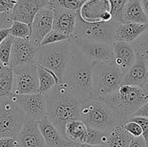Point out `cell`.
I'll return each mask as SVG.
<instances>
[{
  "mask_svg": "<svg viewBox=\"0 0 148 147\" xmlns=\"http://www.w3.org/2000/svg\"><path fill=\"white\" fill-rule=\"evenodd\" d=\"M46 96V116L59 132L66 137V124L75 120H80L82 101L62 83L55 85Z\"/></svg>",
  "mask_w": 148,
  "mask_h": 147,
  "instance_id": "1",
  "label": "cell"
},
{
  "mask_svg": "<svg viewBox=\"0 0 148 147\" xmlns=\"http://www.w3.org/2000/svg\"><path fill=\"white\" fill-rule=\"evenodd\" d=\"M71 53L62 83L81 101L92 96V71L95 62L91 61L72 43Z\"/></svg>",
  "mask_w": 148,
  "mask_h": 147,
  "instance_id": "2",
  "label": "cell"
},
{
  "mask_svg": "<svg viewBox=\"0 0 148 147\" xmlns=\"http://www.w3.org/2000/svg\"><path fill=\"white\" fill-rule=\"evenodd\" d=\"M100 98L114 110L120 124L128 121L148 101L144 90L132 85H121L115 92Z\"/></svg>",
  "mask_w": 148,
  "mask_h": 147,
  "instance_id": "3",
  "label": "cell"
},
{
  "mask_svg": "<svg viewBox=\"0 0 148 147\" xmlns=\"http://www.w3.org/2000/svg\"><path fill=\"white\" fill-rule=\"evenodd\" d=\"M80 120L88 128L107 132L120 124L114 110L101 98L94 96L81 102Z\"/></svg>",
  "mask_w": 148,
  "mask_h": 147,
  "instance_id": "4",
  "label": "cell"
},
{
  "mask_svg": "<svg viewBox=\"0 0 148 147\" xmlns=\"http://www.w3.org/2000/svg\"><path fill=\"white\" fill-rule=\"evenodd\" d=\"M124 74L112 61L95 62L92 71V96L103 97L118 90Z\"/></svg>",
  "mask_w": 148,
  "mask_h": 147,
  "instance_id": "5",
  "label": "cell"
},
{
  "mask_svg": "<svg viewBox=\"0 0 148 147\" xmlns=\"http://www.w3.org/2000/svg\"><path fill=\"white\" fill-rule=\"evenodd\" d=\"M71 47V40L41 46L36 55V64L54 72L61 82L70 57Z\"/></svg>",
  "mask_w": 148,
  "mask_h": 147,
  "instance_id": "6",
  "label": "cell"
},
{
  "mask_svg": "<svg viewBox=\"0 0 148 147\" xmlns=\"http://www.w3.org/2000/svg\"><path fill=\"white\" fill-rule=\"evenodd\" d=\"M25 119V114L14 94L0 99V138H17Z\"/></svg>",
  "mask_w": 148,
  "mask_h": 147,
  "instance_id": "7",
  "label": "cell"
},
{
  "mask_svg": "<svg viewBox=\"0 0 148 147\" xmlns=\"http://www.w3.org/2000/svg\"><path fill=\"white\" fill-rule=\"evenodd\" d=\"M119 24L114 19L109 22H88L82 20L78 13L76 27L72 37H79L113 44L115 32Z\"/></svg>",
  "mask_w": 148,
  "mask_h": 147,
  "instance_id": "8",
  "label": "cell"
},
{
  "mask_svg": "<svg viewBox=\"0 0 148 147\" xmlns=\"http://www.w3.org/2000/svg\"><path fill=\"white\" fill-rule=\"evenodd\" d=\"M13 93L17 95L39 93V79L36 63H25L13 68Z\"/></svg>",
  "mask_w": 148,
  "mask_h": 147,
  "instance_id": "9",
  "label": "cell"
},
{
  "mask_svg": "<svg viewBox=\"0 0 148 147\" xmlns=\"http://www.w3.org/2000/svg\"><path fill=\"white\" fill-rule=\"evenodd\" d=\"M72 41L78 50L91 61L108 62L113 61L112 44L79 37H72Z\"/></svg>",
  "mask_w": 148,
  "mask_h": 147,
  "instance_id": "10",
  "label": "cell"
},
{
  "mask_svg": "<svg viewBox=\"0 0 148 147\" xmlns=\"http://www.w3.org/2000/svg\"><path fill=\"white\" fill-rule=\"evenodd\" d=\"M53 9L50 4L40 9L35 16L31 24L30 40L38 48L44 37L53 30Z\"/></svg>",
  "mask_w": 148,
  "mask_h": 147,
  "instance_id": "11",
  "label": "cell"
},
{
  "mask_svg": "<svg viewBox=\"0 0 148 147\" xmlns=\"http://www.w3.org/2000/svg\"><path fill=\"white\" fill-rule=\"evenodd\" d=\"M14 97L27 118L38 122L46 116V96L45 95L40 92L21 95L14 94Z\"/></svg>",
  "mask_w": 148,
  "mask_h": 147,
  "instance_id": "12",
  "label": "cell"
},
{
  "mask_svg": "<svg viewBox=\"0 0 148 147\" xmlns=\"http://www.w3.org/2000/svg\"><path fill=\"white\" fill-rule=\"evenodd\" d=\"M38 48L29 39L14 37L12 48L10 65L12 68L25 63H36Z\"/></svg>",
  "mask_w": 148,
  "mask_h": 147,
  "instance_id": "13",
  "label": "cell"
},
{
  "mask_svg": "<svg viewBox=\"0 0 148 147\" xmlns=\"http://www.w3.org/2000/svg\"><path fill=\"white\" fill-rule=\"evenodd\" d=\"M81 18L88 22H109L112 20L108 0H89L83 3L78 12Z\"/></svg>",
  "mask_w": 148,
  "mask_h": 147,
  "instance_id": "14",
  "label": "cell"
},
{
  "mask_svg": "<svg viewBox=\"0 0 148 147\" xmlns=\"http://www.w3.org/2000/svg\"><path fill=\"white\" fill-rule=\"evenodd\" d=\"M48 5L49 0H18L12 12V18L31 24L38 12Z\"/></svg>",
  "mask_w": 148,
  "mask_h": 147,
  "instance_id": "15",
  "label": "cell"
},
{
  "mask_svg": "<svg viewBox=\"0 0 148 147\" xmlns=\"http://www.w3.org/2000/svg\"><path fill=\"white\" fill-rule=\"evenodd\" d=\"M17 140L20 147H46L38 122L27 117Z\"/></svg>",
  "mask_w": 148,
  "mask_h": 147,
  "instance_id": "16",
  "label": "cell"
},
{
  "mask_svg": "<svg viewBox=\"0 0 148 147\" xmlns=\"http://www.w3.org/2000/svg\"><path fill=\"white\" fill-rule=\"evenodd\" d=\"M114 59L112 62L125 74L136 60V52L132 43L114 41L112 44Z\"/></svg>",
  "mask_w": 148,
  "mask_h": 147,
  "instance_id": "17",
  "label": "cell"
},
{
  "mask_svg": "<svg viewBox=\"0 0 148 147\" xmlns=\"http://www.w3.org/2000/svg\"><path fill=\"white\" fill-rule=\"evenodd\" d=\"M52 7L53 9V30L72 37L76 27L78 12L59 7Z\"/></svg>",
  "mask_w": 148,
  "mask_h": 147,
  "instance_id": "18",
  "label": "cell"
},
{
  "mask_svg": "<svg viewBox=\"0 0 148 147\" xmlns=\"http://www.w3.org/2000/svg\"><path fill=\"white\" fill-rule=\"evenodd\" d=\"M148 83L147 59L136 53V60L130 70L124 74L122 85L143 87Z\"/></svg>",
  "mask_w": 148,
  "mask_h": 147,
  "instance_id": "19",
  "label": "cell"
},
{
  "mask_svg": "<svg viewBox=\"0 0 148 147\" xmlns=\"http://www.w3.org/2000/svg\"><path fill=\"white\" fill-rule=\"evenodd\" d=\"M38 125L46 147H75V143L64 136L47 116L38 121Z\"/></svg>",
  "mask_w": 148,
  "mask_h": 147,
  "instance_id": "20",
  "label": "cell"
},
{
  "mask_svg": "<svg viewBox=\"0 0 148 147\" xmlns=\"http://www.w3.org/2000/svg\"><path fill=\"white\" fill-rule=\"evenodd\" d=\"M148 28L147 24L119 23L116 29L115 41L132 43Z\"/></svg>",
  "mask_w": 148,
  "mask_h": 147,
  "instance_id": "21",
  "label": "cell"
},
{
  "mask_svg": "<svg viewBox=\"0 0 148 147\" xmlns=\"http://www.w3.org/2000/svg\"><path fill=\"white\" fill-rule=\"evenodd\" d=\"M121 20V23L133 22L148 24L147 17L140 0H129L123 10Z\"/></svg>",
  "mask_w": 148,
  "mask_h": 147,
  "instance_id": "22",
  "label": "cell"
},
{
  "mask_svg": "<svg viewBox=\"0 0 148 147\" xmlns=\"http://www.w3.org/2000/svg\"><path fill=\"white\" fill-rule=\"evenodd\" d=\"M14 70L10 64L0 63V99L13 94Z\"/></svg>",
  "mask_w": 148,
  "mask_h": 147,
  "instance_id": "23",
  "label": "cell"
},
{
  "mask_svg": "<svg viewBox=\"0 0 148 147\" xmlns=\"http://www.w3.org/2000/svg\"><path fill=\"white\" fill-rule=\"evenodd\" d=\"M88 127L81 120L68 122L65 128V135L74 143H85Z\"/></svg>",
  "mask_w": 148,
  "mask_h": 147,
  "instance_id": "24",
  "label": "cell"
},
{
  "mask_svg": "<svg viewBox=\"0 0 148 147\" xmlns=\"http://www.w3.org/2000/svg\"><path fill=\"white\" fill-rule=\"evenodd\" d=\"M39 79V92L46 95L56 84L60 83L56 74L50 69L37 64Z\"/></svg>",
  "mask_w": 148,
  "mask_h": 147,
  "instance_id": "25",
  "label": "cell"
},
{
  "mask_svg": "<svg viewBox=\"0 0 148 147\" xmlns=\"http://www.w3.org/2000/svg\"><path fill=\"white\" fill-rule=\"evenodd\" d=\"M133 138L134 136L119 124L110 131L108 147H129Z\"/></svg>",
  "mask_w": 148,
  "mask_h": 147,
  "instance_id": "26",
  "label": "cell"
},
{
  "mask_svg": "<svg viewBox=\"0 0 148 147\" xmlns=\"http://www.w3.org/2000/svg\"><path fill=\"white\" fill-rule=\"evenodd\" d=\"M109 133L107 131L88 128V133L84 144H89L92 145L108 144Z\"/></svg>",
  "mask_w": 148,
  "mask_h": 147,
  "instance_id": "27",
  "label": "cell"
},
{
  "mask_svg": "<svg viewBox=\"0 0 148 147\" xmlns=\"http://www.w3.org/2000/svg\"><path fill=\"white\" fill-rule=\"evenodd\" d=\"M31 24L17 20H13L10 27V35L17 38L29 39L31 35Z\"/></svg>",
  "mask_w": 148,
  "mask_h": 147,
  "instance_id": "28",
  "label": "cell"
},
{
  "mask_svg": "<svg viewBox=\"0 0 148 147\" xmlns=\"http://www.w3.org/2000/svg\"><path fill=\"white\" fill-rule=\"evenodd\" d=\"M14 37L10 35L0 44V61L4 64H10L12 48Z\"/></svg>",
  "mask_w": 148,
  "mask_h": 147,
  "instance_id": "29",
  "label": "cell"
},
{
  "mask_svg": "<svg viewBox=\"0 0 148 147\" xmlns=\"http://www.w3.org/2000/svg\"><path fill=\"white\" fill-rule=\"evenodd\" d=\"M51 7H59L66 10L79 12L83 2L82 0H49Z\"/></svg>",
  "mask_w": 148,
  "mask_h": 147,
  "instance_id": "30",
  "label": "cell"
},
{
  "mask_svg": "<svg viewBox=\"0 0 148 147\" xmlns=\"http://www.w3.org/2000/svg\"><path fill=\"white\" fill-rule=\"evenodd\" d=\"M132 45L136 53L145 57L148 56V28Z\"/></svg>",
  "mask_w": 148,
  "mask_h": 147,
  "instance_id": "31",
  "label": "cell"
},
{
  "mask_svg": "<svg viewBox=\"0 0 148 147\" xmlns=\"http://www.w3.org/2000/svg\"><path fill=\"white\" fill-rule=\"evenodd\" d=\"M111 4V13L112 19L121 23V17L124 7L127 4L129 0H108Z\"/></svg>",
  "mask_w": 148,
  "mask_h": 147,
  "instance_id": "32",
  "label": "cell"
},
{
  "mask_svg": "<svg viewBox=\"0 0 148 147\" xmlns=\"http://www.w3.org/2000/svg\"><path fill=\"white\" fill-rule=\"evenodd\" d=\"M72 37L63 34V33L58 32L56 30H52L43 40L41 43V46H45V45L53 44V43H59V42L64 41L66 40H71Z\"/></svg>",
  "mask_w": 148,
  "mask_h": 147,
  "instance_id": "33",
  "label": "cell"
},
{
  "mask_svg": "<svg viewBox=\"0 0 148 147\" xmlns=\"http://www.w3.org/2000/svg\"><path fill=\"white\" fill-rule=\"evenodd\" d=\"M124 129L128 131L134 137H139L143 135V128L141 125L135 121L129 120L121 124Z\"/></svg>",
  "mask_w": 148,
  "mask_h": 147,
  "instance_id": "34",
  "label": "cell"
},
{
  "mask_svg": "<svg viewBox=\"0 0 148 147\" xmlns=\"http://www.w3.org/2000/svg\"><path fill=\"white\" fill-rule=\"evenodd\" d=\"M129 120L135 121L141 125L143 131V136L145 141L147 147H148V118L144 117H132Z\"/></svg>",
  "mask_w": 148,
  "mask_h": 147,
  "instance_id": "35",
  "label": "cell"
},
{
  "mask_svg": "<svg viewBox=\"0 0 148 147\" xmlns=\"http://www.w3.org/2000/svg\"><path fill=\"white\" fill-rule=\"evenodd\" d=\"M18 0H0V13L12 14Z\"/></svg>",
  "mask_w": 148,
  "mask_h": 147,
  "instance_id": "36",
  "label": "cell"
},
{
  "mask_svg": "<svg viewBox=\"0 0 148 147\" xmlns=\"http://www.w3.org/2000/svg\"><path fill=\"white\" fill-rule=\"evenodd\" d=\"M12 22V14L0 13V29L10 28Z\"/></svg>",
  "mask_w": 148,
  "mask_h": 147,
  "instance_id": "37",
  "label": "cell"
},
{
  "mask_svg": "<svg viewBox=\"0 0 148 147\" xmlns=\"http://www.w3.org/2000/svg\"><path fill=\"white\" fill-rule=\"evenodd\" d=\"M18 145L17 138H0V147H15Z\"/></svg>",
  "mask_w": 148,
  "mask_h": 147,
  "instance_id": "38",
  "label": "cell"
},
{
  "mask_svg": "<svg viewBox=\"0 0 148 147\" xmlns=\"http://www.w3.org/2000/svg\"><path fill=\"white\" fill-rule=\"evenodd\" d=\"M129 147H147L143 135L139 137H134Z\"/></svg>",
  "mask_w": 148,
  "mask_h": 147,
  "instance_id": "39",
  "label": "cell"
},
{
  "mask_svg": "<svg viewBox=\"0 0 148 147\" xmlns=\"http://www.w3.org/2000/svg\"><path fill=\"white\" fill-rule=\"evenodd\" d=\"M133 117H144L148 118V101L134 114Z\"/></svg>",
  "mask_w": 148,
  "mask_h": 147,
  "instance_id": "40",
  "label": "cell"
},
{
  "mask_svg": "<svg viewBox=\"0 0 148 147\" xmlns=\"http://www.w3.org/2000/svg\"><path fill=\"white\" fill-rule=\"evenodd\" d=\"M10 35V28L0 29V44H1V43Z\"/></svg>",
  "mask_w": 148,
  "mask_h": 147,
  "instance_id": "41",
  "label": "cell"
},
{
  "mask_svg": "<svg viewBox=\"0 0 148 147\" xmlns=\"http://www.w3.org/2000/svg\"><path fill=\"white\" fill-rule=\"evenodd\" d=\"M75 147H108V144H101V145H92L84 143H75Z\"/></svg>",
  "mask_w": 148,
  "mask_h": 147,
  "instance_id": "42",
  "label": "cell"
},
{
  "mask_svg": "<svg viewBox=\"0 0 148 147\" xmlns=\"http://www.w3.org/2000/svg\"><path fill=\"white\" fill-rule=\"evenodd\" d=\"M143 5V10H144L145 14L146 17H147V21H148V0H140Z\"/></svg>",
  "mask_w": 148,
  "mask_h": 147,
  "instance_id": "43",
  "label": "cell"
},
{
  "mask_svg": "<svg viewBox=\"0 0 148 147\" xmlns=\"http://www.w3.org/2000/svg\"><path fill=\"white\" fill-rule=\"evenodd\" d=\"M89 1V0H82V2H85V1Z\"/></svg>",
  "mask_w": 148,
  "mask_h": 147,
  "instance_id": "44",
  "label": "cell"
},
{
  "mask_svg": "<svg viewBox=\"0 0 148 147\" xmlns=\"http://www.w3.org/2000/svg\"><path fill=\"white\" fill-rule=\"evenodd\" d=\"M147 69H148V59H147Z\"/></svg>",
  "mask_w": 148,
  "mask_h": 147,
  "instance_id": "45",
  "label": "cell"
},
{
  "mask_svg": "<svg viewBox=\"0 0 148 147\" xmlns=\"http://www.w3.org/2000/svg\"><path fill=\"white\" fill-rule=\"evenodd\" d=\"M15 147H20V146L18 145V146H15Z\"/></svg>",
  "mask_w": 148,
  "mask_h": 147,
  "instance_id": "46",
  "label": "cell"
},
{
  "mask_svg": "<svg viewBox=\"0 0 148 147\" xmlns=\"http://www.w3.org/2000/svg\"><path fill=\"white\" fill-rule=\"evenodd\" d=\"M146 58V59H148V56H147V57H145Z\"/></svg>",
  "mask_w": 148,
  "mask_h": 147,
  "instance_id": "47",
  "label": "cell"
},
{
  "mask_svg": "<svg viewBox=\"0 0 148 147\" xmlns=\"http://www.w3.org/2000/svg\"><path fill=\"white\" fill-rule=\"evenodd\" d=\"M0 63H1V61H0Z\"/></svg>",
  "mask_w": 148,
  "mask_h": 147,
  "instance_id": "48",
  "label": "cell"
}]
</instances>
